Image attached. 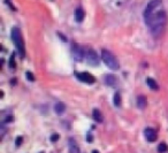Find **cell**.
Listing matches in <instances>:
<instances>
[{
  "label": "cell",
  "instance_id": "3957f363",
  "mask_svg": "<svg viewBox=\"0 0 168 153\" xmlns=\"http://www.w3.org/2000/svg\"><path fill=\"white\" fill-rule=\"evenodd\" d=\"M101 59H103L104 63H105L108 68H111L112 70L119 69L120 65H119L116 58L113 56L110 51H107V50H101Z\"/></svg>",
  "mask_w": 168,
  "mask_h": 153
},
{
  "label": "cell",
  "instance_id": "52a82bcc",
  "mask_svg": "<svg viewBox=\"0 0 168 153\" xmlns=\"http://www.w3.org/2000/svg\"><path fill=\"white\" fill-rule=\"evenodd\" d=\"M144 136H145V138L147 142H155L157 140V132H155V130L152 129V128H146L145 130H144Z\"/></svg>",
  "mask_w": 168,
  "mask_h": 153
},
{
  "label": "cell",
  "instance_id": "ba28073f",
  "mask_svg": "<svg viewBox=\"0 0 168 153\" xmlns=\"http://www.w3.org/2000/svg\"><path fill=\"white\" fill-rule=\"evenodd\" d=\"M68 146H69V153H80V147L74 138H69Z\"/></svg>",
  "mask_w": 168,
  "mask_h": 153
},
{
  "label": "cell",
  "instance_id": "30bf717a",
  "mask_svg": "<svg viewBox=\"0 0 168 153\" xmlns=\"http://www.w3.org/2000/svg\"><path fill=\"white\" fill-rule=\"evenodd\" d=\"M146 104H147V99L144 96H138L137 97V106H138V108L144 110L146 107Z\"/></svg>",
  "mask_w": 168,
  "mask_h": 153
},
{
  "label": "cell",
  "instance_id": "5bb4252c",
  "mask_svg": "<svg viewBox=\"0 0 168 153\" xmlns=\"http://www.w3.org/2000/svg\"><path fill=\"white\" fill-rule=\"evenodd\" d=\"M105 80H106V83H107V85H111V86H114V85H115V83H116V78H115L113 75H107Z\"/></svg>",
  "mask_w": 168,
  "mask_h": 153
},
{
  "label": "cell",
  "instance_id": "2e32d148",
  "mask_svg": "<svg viewBox=\"0 0 168 153\" xmlns=\"http://www.w3.org/2000/svg\"><path fill=\"white\" fill-rule=\"evenodd\" d=\"M167 151V145L165 144V143H161V144H159V146H158V152L159 153H164Z\"/></svg>",
  "mask_w": 168,
  "mask_h": 153
},
{
  "label": "cell",
  "instance_id": "4fadbf2b",
  "mask_svg": "<svg viewBox=\"0 0 168 153\" xmlns=\"http://www.w3.org/2000/svg\"><path fill=\"white\" fill-rule=\"evenodd\" d=\"M92 116H93V119H95V121L96 122H103V115H101V113L99 110H93L92 112Z\"/></svg>",
  "mask_w": 168,
  "mask_h": 153
},
{
  "label": "cell",
  "instance_id": "d6986e66",
  "mask_svg": "<svg viewBox=\"0 0 168 153\" xmlns=\"http://www.w3.org/2000/svg\"><path fill=\"white\" fill-rule=\"evenodd\" d=\"M22 140H23V139H22V137H17V138H16V140H15L16 146H20V145L22 144Z\"/></svg>",
  "mask_w": 168,
  "mask_h": 153
},
{
  "label": "cell",
  "instance_id": "e0dca14e",
  "mask_svg": "<svg viewBox=\"0 0 168 153\" xmlns=\"http://www.w3.org/2000/svg\"><path fill=\"white\" fill-rule=\"evenodd\" d=\"M9 67L11 68H15V56L12 54L11 56V60H9Z\"/></svg>",
  "mask_w": 168,
  "mask_h": 153
},
{
  "label": "cell",
  "instance_id": "9a60e30c",
  "mask_svg": "<svg viewBox=\"0 0 168 153\" xmlns=\"http://www.w3.org/2000/svg\"><path fill=\"white\" fill-rule=\"evenodd\" d=\"M113 101H114V105H115L116 107H119V106L121 105V95H120L119 92H116V93L114 95Z\"/></svg>",
  "mask_w": 168,
  "mask_h": 153
},
{
  "label": "cell",
  "instance_id": "277c9868",
  "mask_svg": "<svg viewBox=\"0 0 168 153\" xmlns=\"http://www.w3.org/2000/svg\"><path fill=\"white\" fill-rule=\"evenodd\" d=\"M71 56L75 61L81 62L85 58V52L78 44H73V46H71Z\"/></svg>",
  "mask_w": 168,
  "mask_h": 153
},
{
  "label": "cell",
  "instance_id": "8992f818",
  "mask_svg": "<svg viewBox=\"0 0 168 153\" xmlns=\"http://www.w3.org/2000/svg\"><path fill=\"white\" fill-rule=\"evenodd\" d=\"M76 77L81 81V82H83V83H86V84H93L96 82V78L92 76V75H90L89 73H77L76 74Z\"/></svg>",
  "mask_w": 168,
  "mask_h": 153
},
{
  "label": "cell",
  "instance_id": "8fae6325",
  "mask_svg": "<svg viewBox=\"0 0 168 153\" xmlns=\"http://www.w3.org/2000/svg\"><path fill=\"white\" fill-rule=\"evenodd\" d=\"M84 11L82 8H77L76 11H75V19H76V21L77 22H82L84 20Z\"/></svg>",
  "mask_w": 168,
  "mask_h": 153
},
{
  "label": "cell",
  "instance_id": "7402d4cb",
  "mask_svg": "<svg viewBox=\"0 0 168 153\" xmlns=\"http://www.w3.org/2000/svg\"><path fill=\"white\" fill-rule=\"evenodd\" d=\"M12 121H13V116H7L6 122H12Z\"/></svg>",
  "mask_w": 168,
  "mask_h": 153
},
{
  "label": "cell",
  "instance_id": "9c48e42d",
  "mask_svg": "<svg viewBox=\"0 0 168 153\" xmlns=\"http://www.w3.org/2000/svg\"><path fill=\"white\" fill-rule=\"evenodd\" d=\"M54 111H56V113L58 115H62L65 113V111H66V106L62 102L59 101V102H56V105H54Z\"/></svg>",
  "mask_w": 168,
  "mask_h": 153
},
{
  "label": "cell",
  "instance_id": "603a6c76",
  "mask_svg": "<svg viewBox=\"0 0 168 153\" xmlns=\"http://www.w3.org/2000/svg\"><path fill=\"white\" fill-rule=\"evenodd\" d=\"M92 153H99V152L97 151V150H93V151H92Z\"/></svg>",
  "mask_w": 168,
  "mask_h": 153
},
{
  "label": "cell",
  "instance_id": "7a4b0ae2",
  "mask_svg": "<svg viewBox=\"0 0 168 153\" xmlns=\"http://www.w3.org/2000/svg\"><path fill=\"white\" fill-rule=\"evenodd\" d=\"M12 41L14 43L16 50L19 51V54L24 58L26 56V47H24V41L21 33V30L19 28H13L12 30Z\"/></svg>",
  "mask_w": 168,
  "mask_h": 153
},
{
  "label": "cell",
  "instance_id": "7c38bea8",
  "mask_svg": "<svg viewBox=\"0 0 168 153\" xmlns=\"http://www.w3.org/2000/svg\"><path fill=\"white\" fill-rule=\"evenodd\" d=\"M146 84H147L152 90H154V91L159 90V85H158L157 82L154 81L153 78H151V77H147V78H146Z\"/></svg>",
  "mask_w": 168,
  "mask_h": 153
},
{
  "label": "cell",
  "instance_id": "6da1fadb",
  "mask_svg": "<svg viewBox=\"0 0 168 153\" xmlns=\"http://www.w3.org/2000/svg\"><path fill=\"white\" fill-rule=\"evenodd\" d=\"M144 19L154 37H160L167 24V14L164 9L162 0H152L145 7Z\"/></svg>",
  "mask_w": 168,
  "mask_h": 153
},
{
  "label": "cell",
  "instance_id": "44dd1931",
  "mask_svg": "<svg viewBox=\"0 0 168 153\" xmlns=\"http://www.w3.org/2000/svg\"><path fill=\"white\" fill-rule=\"evenodd\" d=\"M86 140H88V142H89V143H91V142H92V140H93V138H92V137H91V135H90V134H89V135H88V138H86Z\"/></svg>",
  "mask_w": 168,
  "mask_h": 153
},
{
  "label": "cell",
  "instance_id": "5b68a950",
  "mask_svg": "<svg viewBox=\"0 0 168 153\" xmlns=\"http://www.w3.org/2000/svg\"><path fill=\"white\" fill-rule=\"evenodd\" d=\"M85 58H86V61H88L89 65H91V66H98L99 58L95 50L89 48V50L86 51V53H85Z\"/></svg>",
  "mask_w": 168,
  "mask_h": 153
},
{
  "label": "cell",
  "instance_id": "ffe728a7",
  "mask_svg": "<svg viewBox=\"0 0 168 153\" xmlns=\"http://www.w3.org/2000/svg\"><path fill=\"white\" fill-rule=\"evenodd\" d=\"M58 139H59V135H58V134H54V135H52V136H51V142H53V143L56 142Z\"/></svg>",
  "mask_w": 168,
  "mask_h": 153
},
{
  "label": "cell",
  "instance_id": "ac0fdd59",
  "mask_svg": "<svg viewBox=\"0 0 168 153\" xmlns=\"http://www.w3.org/2000/svg\"><path fill=\"white\" fill-rule=\"evenodd\" d=\"M26 76H27V78H28L30 82H33V81H35V76L32 75V73H30V71H27V75H26Z\"/></svg>",
  "mask_w": 168,
  "mask_h": 153
},
{
  "label": "cell",
  "instance_id": "cb8c5ba5",
  "mask_svg": "<svg viewBox=\"0 0 168 153\" xmlns=\"http://www.w3.org/2000/svg\"><path fill=\"white\" fill-rule=\"evenodd\" d=\"M39 153H44V152H39Z\"/></svg>",
  "mask_w": 168,
  "mask_h": 153
}]
</instances>
